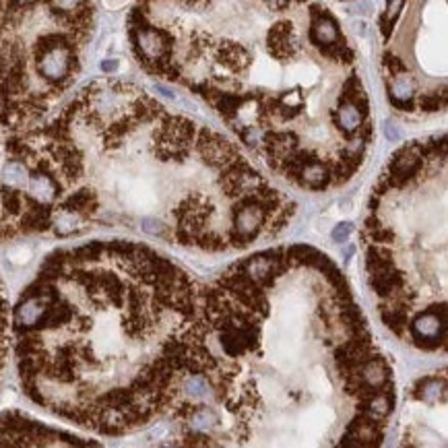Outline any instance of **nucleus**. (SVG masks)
<instances>
[{
	"label": "nucleus",
	"mask_w": 448,
	"mask_h": 448,
	"mask_svg": "<svg viewBox=\"0 0 448 448\" xmlns=\"http://www.w3.org/2000/svg\"><path fill=\"white\" fill-rule=\"evenodd\" d=\"M139 64L203 98L298 188L351 180L374 141L349 40L318 46L302 2H143L128 15Z\"/></svg>",
	"instance_id": "1"
},
{
	"label": "nucleus",
	"mask_w": 448,
	"mask_h": 448,
	"mask_svg": "<svg viewBox=\"0 0 448 448\" xmlns=\"http://www.w3.org/2000/svg\"><path fill=\"white\" fill-rule=\"evenodd\" d=\"M27 132L56 188L60 238L137 222L169 244L229 252L279 235L295 213L224 134L126 81L89 83Z\"/></svg>",
	"instance_id": "2"
},
{
	"label": "nucleus",
	"mask_w": 448,
	"mask_h": 448,
	"mask_svg": "<svg viewBox=\"0 0 448 448\" xmlns=\"http://www.w3.org/2000/svg\"><path fill=\"white\" fill-rule=\"evenodd\" d=\"M199 314L190 275L145 244L58 250L13 312L23 389L87 430H139L173 407Z\"/></svg>",
	"instance_id": "3"
},
{
	"label": "nucleus",
	"mask_w": 448,
	"mask_h": 448,
	"mask_svg": "<svg viewBox=\"0 0 448 448\" xmlns=\"http://www.w3.org/2000/svg\"><path fill=\"white\" fill-rule=\"evenodd\" d=\"M95 31L91 2H0V130L21 132L79 79Z\"/></svg>",
	"instance_id": "4"
},
{
	"label": "nucleus",
	"mask_w": 448,
	"mask_h": 448,
	"mask_svg": "<svg viewBox=\"0 0 448 448\" xmlns=\"http://www.w3.org/2000/svg\"><path fill=\"white\" fill-rule=\"evenodd\" d=\"M447 392V380L445 376H426L422 380H417L415 389H413V396L426 405H436L438 399H445Z\"/></svg>",
	"instance_id": "5"
},
{
	"label": "nucleus",
	"mask_w": 448,
	"mask_h": 448,
	"mask_svg": "<svg viewBox=\"0 0 448 448\" xmlns=\"http://www.w3.org/2000/svg\"><path fill=\"white\" fill-rule=\"evenodd\" d=\"M6 351H8V308H6V298L0 283V372L4 370Z\"/></svg>",
	"instance_id": "6"
},
{
	"label": "nucleus",
	"mask_w": 448,
	"mask_h": 448,
	"mask_svg": "<svg viewBox=\"0 0 448 448\" xmlns=\"http://www.w3.org/2000/svg\"><path fill=\"white\" fill-rule=\"evenodd\" d=\"M403 8H405V2H389V4H387V10H385L383 17H380V33H383L385 42H389V38L392 36L396 21H399L401 15H403Z\"/></svg>",
	"instance_id": "7"
},
{
	"label": "nucleus",
	"mask_w": 448,
	"mask_h": 448,
	"mask_svg": "<svg viewBox=\"0 0 448 448\" xmlns=\"http://www.w3.org/2000/svg\"><path fill=\"white\" fill-rule=\"evenodd\" d=\"M353 229H355V225L351 224V222H343V224H339L333 227L331 238H333V242H337V244H343V242H347V240L351 238Z\"/></svg>",
	"instance_id": "8"
},
{
	"label": "nucleus",
	"mask_w": 448,
	"mask_h": 448,
	"mask_svg": "<svg viewBox=\"0 0 448 448\" xmlns=\"http://www.w3.org/2000/svg\"><path fill=\"white\" fill-rule=\"evenodd\" d=\"M118 66H120V62H118V60H114V58L102 62V70H104V72H116V70H118Z\"/></svg>",
	"instance_id": "9"
},
{
	"label": "nucleus",
	"mask_w": 448,
	"mask_h": 448,
	"mask_svg": "<svg viewBox=\"0 0 448 448\" xmlns=\"http://www.w3.org/2000/svg\"><path fill=\"white\" fill-rule=\"evenodd\" d=\"M385 132H387V137H389V141H396V139H399V132L394 130V126H391V124H387V128H385Z\"/></svg>",
	"instance_id": "10"
},
{
	"label": "nucleus",
	"mask_w": 448,
	"mask_h": 448,
	"mask_svg": "<svg viewBox=\"0 0 448 448\" xmlns=\"http://www.w3.org/2000/svg\"><path fill=\"white\" fill-rule=\"evenodd\" d=\"M160 448H182V447H180V442H166V445H162Z\"/></svg>",
	"instance_id": "11"
}]
</instances>
